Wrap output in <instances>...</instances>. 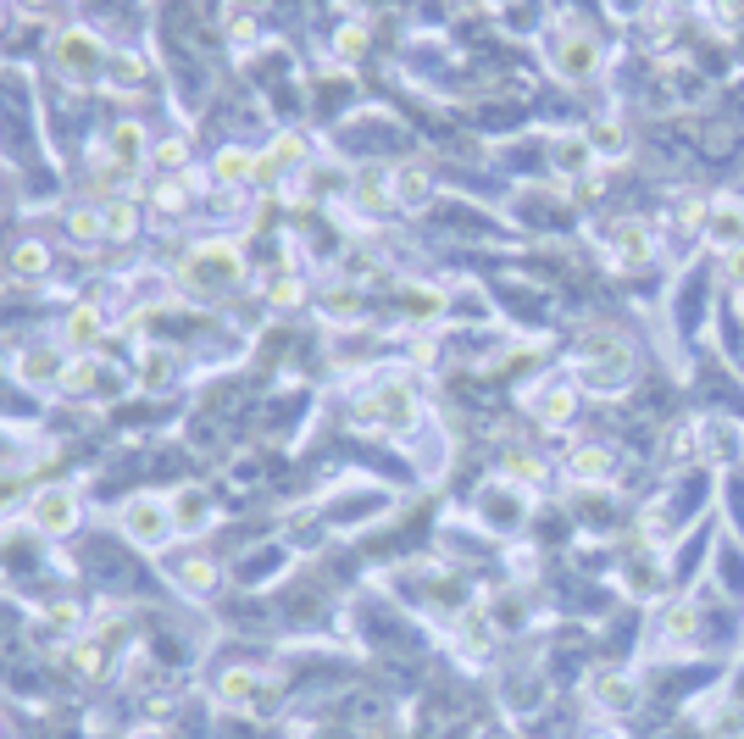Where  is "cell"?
Instances as JSON below:
<instances>
[{
  "label": "cell",
  "mask_w": 744,
  "mask_h": 739,
  "mask_svg": "<svg viewBox=\"0 0 744 739\" xmlns=\"http://www.w3.org/2000/svg\"><path fill=\"white\" fill-rule=\"evenodd\" d=\"M367 512L378 518V512H389V496H373V489H356V501H345V496H328L322 501V518H328V528H362L367 523Z\"/></svg>",
  "instance_id": "21"
},
{
  "label": "cell",
  "mask_w": 744,
  "mask_h": 739,
  "mask_svg": "<svg viewBox=\"0 0 744 739\" xmlns=\"http://www.w3.org/2000/svg\"><path fill=\"white\" fill-rule=\"evenodd\" d=\"M394 306H400V317H411V322H439V317L450 311L445 289H434V284H400V289H394Z\"/></svg>",
  "instance_id": "25"
},
{
  "label": "cell",
  "mask_w": 744,
  "mask_h": 739,
  "mask_svg": "<svg viewBox=\"0 0 744 739\" xmlns=\"http://www.w3.org/2000/svg\"><path fill=\"white\" fill-rule=\"evenodd\" d=\"M61 656H67L72 679H84V684H101V679L112 673V645H106V639H90V634H84V639H72Z\"/></svg>",
  "instance_id": "22"
},
{
  "label": "cell",
  "mask_w": 744,
  "mask_h": 739,
  "mask_svg": "<svg viewBox=\"0 0 744 739\" xmlns=\"http://www.w3.org/2000/svg\"><path fill=\"white\" fill-rule=\"evenodd\" d=\"M7 268H12V278L18 284H45L50 278V268H56V257H50V245L45 239H18L12 245V257H7Z\"/></svg>",
  "instance_id": "23"
},
{
  "label": "cell",
  "mask_w": 744,
  "mask_h": 739,
  "mask_svg": "<svg viewBox=\"0 0 744 739\" xmlns=\"http://www.w3.org/2000/svg\"><path fill=\"white\" fill-rule=\"evenodd\" d=\"M722 584H728V590H744V556L722 550Z\"/></svg>",
  "instance_id": "46"
},
{
  "label": "cell",
  "mask_w": 744,
  "mask_h": 739,
  "mask_svg": "<svg viewBox=\"0 0 744 739\" xmlns=\"http://www.w3.org/2000/svg\"><path fill=\"white\" fill-rule=\"evenodd\" d=\"M23 523L39 539H72L78 528H84V496H78V484H61V478L39 484L23 501Z\"/></svg>",
  "instance_id": "5"
},
{
  "label": "cell",
  "mask_w": 744,
  "mask_h": 739,
  "mask_svg": "<svg viewBox=\"0 0 744 739\" xmlns=\"http://www.w3.org/2000/svg\"><path fill=\"white\" fill-rule=\"evenodd\" d=\"M550 67L566 78V84H584V78H595V67H600V45H595V34H561V45L550 50Z\"/></svg>",
  "instance_id": "13"
},
{
  "label": "cell",
  "mask_w": 744,
  "mask_h": 739,
  "mask_svg": "<svg viewBox=\"0 0 744 739\" xmlns=\"http://www.w3.org/2000/svg\"><path fill=\"white\" fill-rule=\"evenodd\" d=\"M106 334H112V311H106L101 300H67L61 317H56V340H61L72 356L106 345Z\"/></svg>",
  "instance_id": "8"
},
{
  "label": "cell",
  "mask_w": 744,
  "mask_h": 739,
  "mask_svg": "<svg viewBox=\"0 0 744 739\" xmlns=\"http://www.w3.org/2000/svg\"><path fill=\"white\" fill-rule=\"evenodd\" d=\"M528 406H534V418H539L545 429H566V423L577 418V389H572L566 378H550V384H539V389L528 395Z\"/></svg>",
  "instance_id": "17"
},
{
  "label": "cell",
  "mask_w": 744,
  "mask_h": 739,
  "mask_svg": "<svg viewBox=\"0 0 744 739\" xmlns=\"http://www.w3.org/2000/svg\"><path fill=\"white\" fill-rule=\"evenodd\" d=\"M61 234L78 245V251H95V245H106V206H101V201H78V206H67Z\"/></svg>",
  "instance_id": "20"
},
{
  "label": "cell",
  "mask_w": 744,
  "mask_h": 739,
  "mask_svg": "<svg viewBox=\"0 0 744 739\" xmlns=\"http://www.w3.org/2000/svg\"><path fill=\"white\" fill-rule=\"evenodd\" d=\"M595 701L606 712H633L639 706V684L628 673H595Z\"/></svg>",
  "instance_id": "30"
},
{
  "label": "cell",
  "mask_w": 744,
  "mask_h": 739,
  "mask_svg": "<svg viewBox=\"0 0 744 739\" xmlns=\"http://www.w3.org/2000/svg\"><path fill=\"white\" fill-rule=\"evenodd\" d=\"M417 418H423V395H417V384H405V378L367 384L351 400V423L373 429V434H405V429H417Z\"/></svg>",
  "instance_id": "2"
},
{
  "label": "cell",
  "mask_w": 744,
  "mask_h": 739,
  "mask_svg": "<svg viewBox=\"0 0 744 739\" xmlns=\"http://www.w3.org/2000/svg\"><path fill=\"white\" fill-rule=\"evenodd\" d=\"M501 473H506L512 484H539V478H545V462H539L534 451H517V445H512V451L501 456Z\"/></svg>",
  "instance_id": "40"
},
{
  "label": "cell",
  "mask_w": 744,
  "mask_h": 739,
  "mask_svg": "<svg viewBox=\"0 0 744 739\" xmlns=\"http://www.w3.org/2000/svg\"><path fill=\"white\" fill-rule=\"evenodd\" d=\"M179 373V356L168 345H139V389H168Z\"/></svg>",
  "instance_id": "29"
},
{
  "label": "cell",
  "mask_w": 744,
  "mask_h": 739,
  "mask_svg": "<svg viewBox=\"0 0 744 739\" xmlns=\"http://www.w3.org/2000/svg\"><path fill=\"white\" fill-rule=\"evenodd\" d=\"M150 84V61L128 45H112V61H106V78H101V90L112 95H139Z\"/></svg>",
  "instance_id": "19"
},
{
  "label": "cell",
  "mask_w": 744,
  "mask_h": 739,
  "mask_svg": "<svg viewBox=\"0 0 744 739\" xmlns=\"http://www.w3.org/2000/svg\"><path fill=\"white\" fill-rule=\"evenodd\" d=\"M179 284L190 295H233L244 284V273H251V262H244V245L228 239V234H211V239H195L190 251L179 257Z\"/></svg>",
  "instance_id": "1"
},
{
  "label": "cell",
  "mask_w": 744,
  "mask_h": 739,
  "mask_svg": "<svg viewBox=\"0 0 744 739\" xmlns=\"http://www.w3.org/2000/svg\"><path fill=\"white\" fill-rule=\"evenodd\" d=\"M123 739H173L168 728H161V723H139V728H128Z\"/></svg>",
  "instance_id": "47"
},
{
  "label": "cell",
  "mask_w": 744,
  "mask_h": 739,
  "mask_svg": "<svg viewBox=\"0 0 744 739\" xmlns=\"http://www.w3.org/2000/svg\"><path fill=\"white\" fill-rule=\"evenodd\" d=\"M606 7H611L617 18H633V12H639V0H606Z\"/></svg>",
  "instance_id": "49"
},
{
  "label": "cell",
  "mask_w": 744,
  "mask_h": 739,
  "mask_svg": "<svg viewBox=\"0 0 744 739\" xmlns=\"http://www.w3.org/2000/svg\"><path fill=\"white\" fill-rule=\"evenodd\" d=\"M168 507H173L179 534H201V528H211V523H217V501H211V489H206V484H179L173 496H168Z\"/></svg>",
  "instance_id": "14"
},
{
  "label": "cell",
  "mask_w": 744,
  "mask_h": 739,
  "mask_svg": "<svg viewBox=\"0 0 744 739\" xmlns=\"http://www.w3.org/2000/svg\"><path fill=\"white\" fill-rule=\"evenodd\" d=\"M67 362H72V351H67L56 334H50V340H23V345L12 351V384H18V389H34V395H50V389H61Z\"/></svg>",
  "instance_id": "6"
},
{
  "label": "cell",
  "mask_w": 744,
  "mask_h": 739,
  "mask_svg": "<svg viewBox=\"0 0 744 739\" xmlns=\"http://www.w3.org/2000/svg\"><path fill=\"white\" fill-rule=\"evenodd\" d=\"M478 518H483L489 528H517V523L528 518V501L517 496L512 478H501V484H489L483 496H478Z\"/></svg>",
  "instance_id": "15"
},
{
  "label": "cell",
  "mask_w": 744,
  "mask_h": 739,
  "mask_svg": "<svg viewBox=\"0 0 744 739\" xmlns=\"http://www.w3.org/2000/svg\"><path fill=\"white\" fill-rule=\"evenodd\" d=\"M267 300H273L278 311H295V306H306V278H300V273H284V278H273V284H267Z\"/></svg>",
  "instance_id": "43"
},
{
  "label": "cell",
  "mask_w": 744,
  "mask_h": 739,
  "mask_svg": "<svg viewBox=\"0 0 744 739\" xmlns=\"http://www.w3.org/2000/svg\"><path fill=\"white\" fill-rule=\"evenodd\" d=\"M706 239L717 245L722 257L739 251V245H744V206H739V201H717L711 217H706Z\"/></svg>",
  "instance_id": "27"
},
{
  "label": "cell",
  "mask_w": 744,
  "mask_h": 739,
  "mask_svg": "<svg viewBox=\"0 0 744 739\" xmlns=\"http://www.w3.org/2000/svg\"><path fill=\"white\" fill-rule=\"evenodd\" d=\"M18 7V18H28V23H50L56 12H61V0H12Z\"/></svg>",
  "instance_id": "44"
},
{
  "label": "cell",
  "mask_w": 744,
  "mask_h": 739,
  "mask_svg": "<svg viewBox=\"0 0 744 739\" xmlns=\"http://www.w3.org/2000/svg\"><path fill=\"white\" fill-rule=\"evenodd\" d=\"M34 489H28V473L23 467H0V518L18 512V501H28Z\"/></svg>",
  "instance_id": "42"
},
{
  "label": "cell",
  "mask_w": 744,
  "mask_h": 739,
  "mask_svg": "<svg viewBox=\"0 0 744 739\" xmlns=\"http://www.w3.org/2000/svg\"><path fill=\"white\" fill-rule=\"evenodd\" d=\"M728 278L744 289V245H739V251H728Z\"/></svg>",
  "instance_id": "48"
},
{
  "label": "cell",
  "mask_w": 744,
  "mask_h": 739,
  "mask_svg": "<svg viewBox=\"0 0 744 739\" xmlns=\"http://www.w3.org/2000/svg\"><path fill=\"white\" fill-rule=\"evenodd\" d=\"M267 150L284 161V173H306V156H311V145H306V134H300V128H278Z\"/></svg>",
  "instance_id": "35"
},
{
  "label": "cell",
  "mask_w": 744,
  "mask_h": 739,
  "mask_svg": "<svg viewBox=\"0 0 744 739\" xmlns=\"http://www.w3.org/2000/svg\"><path fill=\"white\" fill-rule=\"evenodd\" d=\"M611 239H617V257H622V262H644V257H650V234H644L639 223H617Z\"/></svg>",
  "instance_id": "41"
},
{
  "label": "cell",
  "mask_w": 744,
  "mask_h": 739,
  "mask_svg": "<svg viewBox=\"0 0 744 739\" xmlns=\"http://www.w3.org/2000/svg\"><path fill=\"white\" fill-rule=\"evenodd\" d=\"M0 739H7V723H0Z\"/></svg>",
  "instance_id": "51"
},
{
  "label": "cell",
  "mask_w": 744,
  "mask_h": 739,
  "mask_svg": "<svg viewBox=\"0 0 744 739\" xmlns=\"http://www.w3.org/2000/svg\"><path fill=\"white\" fill-rule=\"evenodd\" d=\"M556 168H561V173H590V168H595L590 139H584V134H561V139H556Z\"/></svg>",
  "instance_id": "34"
},
{
  "label": "cell",
  "mask_w": 744,
  "mask_h": 739,
  "mask_svg": "<svg viewBox=\"0 0 744 739\" xmlns=\"http://www.w3.org/2000/svg\"><path fill=\"white\" fill-rule=\"evenodd\" d=\"M101 206H106V245H134V239L145 234V206H139V201L112 195V201H101Z\"/></svg>",
  "instance_id": "26"
},
{
  "label": "cell",
  "mask_w": 744,
  "mask_h": 739,
  "mask_svg": "<svg viewBox=\"0 0 744 739\" xmlns=\"http://www.w3.org/2000/svg\"><path fill=\"white\" fill-rule=\"evenodd\" d=\"M217 701L233 706V712H273L278 690H273V679H262L256 668H228V673L217 679Z\"/></svg>",
  "instance_id": "11"
},
{
  "label": "cell",
  "mask_w": 744,
  "mask_h": 739,
  "mask_svg": "<svg viewBox=\"0 0 744 739\" xmlns=\"http://www.w3.org/2000/svg\"><path fill=\"white\" fill-rule=\"evenodd\" d=\"M150 145H156V134L145 117H117L101 134V161L112 173H139V168H150Z\"/></svg>",
  "instance_id": "7"
},
{
  "label": "cell",
  "mask_w": 744,
  "mask_h": 739,
  "mask_svg": "<svg viewBox=\"0 0 744 739\" xmlns=\"http://www.w3.org/2000/svg\"><path fill=\"white\" fill-rule=\"evenodd\" d=\"M322 317H334V322H356L362 317V289L356 284H334L322 295Z\"/></svg>",
  "instance_id": "37"
},
{
  "label": "cell",
  "mask_w": 744,
  "mask_h": 739,
  "mask_svg": "<svg viewBox=\"0 0 744 739\" xmlns=\"http://www.w3.org/2000/svg\"><path fill=\"white\" fill-rule=\"evenodd\" d=\"M695 628H700V612H695V601H673L667 612H661V634H667L673 645L695 639Z\"/></svg>",
  "instance_id": "36"
},
{
  "label": "cell",
  "mask_w": 744,
  "mask_h": 739,
  "mask_svg": "<svg viewBox=\"0 0 744 739\" xmlns=\"http://www.w3.org/2000/svg\"><path fill=\"white\" fill-rule=\"evenodd\" d=\"M150 168H156L161 179L190 173V168H195V156H190V134H161V139L150 145Z\"/></svg>",
  "instance_id": "28"
},
{
  "label": "cell",
  "mask_w": 744,
  "mask_h": 739,
  "mask_svg": "<svg viewBox=\"0 0 744 739\" xmlns=\"http://www.w3.org/2000/svg\"><path fill=\"white\" fill-rule=\"evenodd\" d=\"M0 29H7V0H0Z\"/></svg>",
  "instance_id": "50"
},
{
  "label": "cell",
  "mask_w": 744,
  "mask_h": 739,
  "mask_svg": "<svg viewBox=\"0 0 744 739\" xmlns=\"http://www.w3.org/2000/svg\"><path fill=\"white\" fill-rule=\"evenodd\" d=\"M373 50V34L362 29V23H345L340 34H334V61H345V67H356L362 56Z\"/></svg>",
  "instance_id": "38"
},
{
  "label": "cell",
  "mask_w": 744,
  "mask_h": 739,
  "mask_svg": "<svg viewBox=\"0 0 744 739\" xmlns=\"http://www.w3.org/2000/svg\"><path fill=\"white\" fill-rule=\"evenodd\" d=\"M34 639H56V645H72V639H84V606L78 601H50L34 623H28Z\"/></svg>",
  "instance_id": "18"
},
{
  "label": "cell",
  "mask_w": 744,
  "mask_h": 739,
  "mask_svg": "<svg viewBox=\"0 0 744 739\" xmlns=\"http://www.w3.org/2000/svg\"><path fill=\"white\" fill-rule=\"evenodd\" d=\"M117 534L134 545V550H145V556H161L173 539H179V523H173V507H168V496H150V489H139V496H128L123 507H117Z\"/></svg>",
  "instance_id": "4"
},
{
  "label": "cell",
  "mask_w": 744,
  "mask_h": 739,
  "mask_svg": "<svg viewBox=\"0 0 744 739\" xmlns=\"http://www.w3.org/2000/svg\"><path fill=\"white\" fill-rule=\"evenodd\" d=\"M389 195L400 212H423L434 201V173L423 161H400V168H389Z\"/></svg>",
  "instance_id": "16"
},
{
  "label": "cell",
  "mask_w": 744,
  "mask_h": 739,
  "mask_svg": "<svg viewBox=\"0 0 744 739\" xmlns=\"http://www.w3.org/2000/svg\"><path fill=\"white\" fill-rule=\"evenodd\" d=\"M228 39L233 45H251L256 39V18L251 12H228Z\"/></svg>",
  "instance_id": "45"
},
{
  "label": "cell",
  "mask_w": 744,
  "mask_h": 739,
  "mask_svg": "<svg viewBox=\"0 0 744 739\" xmlns=\"http://www.w3.org/2000/svg\"><path fill=\"white\" fill-rule=\"evenodd\" d=\"M50 72L61 84H101L106 78V61H112V45L90 29V23H67L50 34Z\"/></svg>",
  "instance_id": "3"
},
{
  "label": "cell",
  "mask_w": 744,
  "mask_h": 739,
  "mask_svg": "<svg viewBox=\"0 0 744 739\" xmlns=\"http://www.w3.org/2000/svg\"><path fill=\"white\" fill-rule=\"evenodd\" d=\"M168 579H173V590H179V595L206 601V595L222 584V567H217L206 550H195V545H190V550H179V556L168 561Z\"/></svg>",
  "instance_id": "12"
},
{
  "label": "cell",
  "mask_w": 744,
  "mask_h": 739,
  "mask_svg": "<svg viewBox=\"0 0 744 739\" xmlns=\"http://www.w3.org/2000/svg\"><path fill=\"white\" fill-rule=\"evenodd\" d=\"M584 139H590V150H595V156H628V128H622L617 117L590 123V128H584Z\"/></svg>",
  "instance_id": "33"
},
{
  "label": "cell",
  "mask_w": 744,
  "mask_h": 739,
  "mask_svg": "<svg viewBox=\"0 0 744 739\" xmlns=\"http://www.w3.org/2000/svg\"><path fill=\"white\" fill-rule=\"evenodd\" d=\"M190 201H195V184H190L184 173H179V179H161V184L150 190V206H156L161 217H184Z\"/></svg>",
  "instance_id": "31"
},
{
  "label": "cell",
  "mask_w": 744,
  "mask_h": 739,
  "mask_svg": "<svg viewBox=\"0 0 744 739\" xmlns=\"http://www.w3.org/2000/svg\"><path fill=\"white\" fill-rule=\"evenodd\" d=\"M628 373H633V351H628L617 334H590V345H584V378L606 395V389H617Z\"/></svg>",
  "instance_id": "9"
},
{
  "label": "cell",
  "mask_w": 744,
  "mask_h": 739,
  "mask_svg": "<svg viewBox=\"0 0 744 739\" xmlns=\"http://www.w3.org/2000/svg\"><path fill=\"white\" fill-rule=\"evenodd\" d=\"M284 161L273 156V150H256V173H251V195H273V190H284Z\"/></svg>",
  "instance_id": "39"
},
{
  "label": "cell",
  "mask_w": 744,
  "mask_h": 739,
  "mask_svg": "<svg viewBox=\"0 0 744 739\" xmlns=\"http://www.w3.org/2000/svg\"><path fill=\"white\" fill-rule=\"evenodd\" d=\"M251 173H256V150H244V145H222L211 156V184L217 190H251Z\"/></svg>",
  "instance_id": "24"
},
{
  "label": "cell",
  "mask_w": 744,
  "mask_h": 739,
  "mask_svg": "<svg viewBox=\"0 0 744 739\" xmlns=\"http://www.w3.org/2000/svg\"><path fill=\"white\" fill-rule=\"evenodd\" d=\"M566 473H572L577 484H600V478L611 473V451H606V445H577V451L566 456Z\"/></svg>",
  "instance_id": "32"
},
{
  "label": "cell",
  "mask_w": 744,
  "mask_h": 739,
  "mask_svg": "<svg viewBox=\"0 0 744 739\" xmlns=\"http://www.w3.org/2000/svg\"><path fill=\"white\" fill-rule=\"evenodd\" d=\"M123 389V373L101 356V351H84V356H72L67 373H61V395L72 400H90V395H117Z\"/></svg>",
  "instance_id": "10"
}]
</instances>
